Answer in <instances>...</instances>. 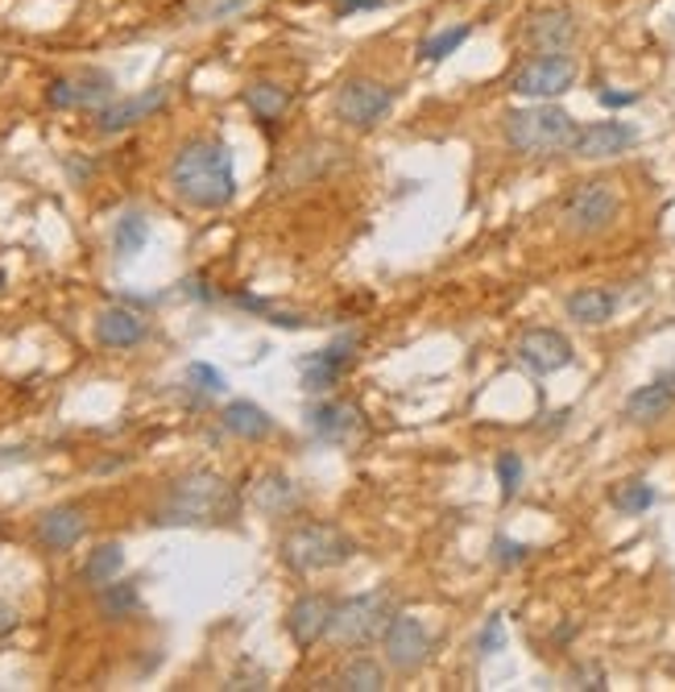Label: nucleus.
Wrapping results in <instances>:
<instances>
[{
	"mask_svg": "<svg viewBox=\"0 0 675 692\" xmlns=\"http://www.w3.org/2000/svg\"><path fill=\"white\" fill-rule=\"evenodd\" d=\"M170 187L174 195L200 211L228 208L237 199V167L232 149L216 137H191L170 158Z\"/></svg>",
	"mask_w": 675,
	"mask_h": 692,
	"instance_id": "f257e3e1",
	"label": "nucleus"
},
{
	"mask_svg": "<svg viewBox=\"0 0 675 692\" xmlns=\"http://www.w3.org/2000/svg\"><path fill=\"white\" fill-rule=\"evenodd\" d=\"M241 510V498L237 489L212 473V469H195L166 489V498L154 510V523L158 526H212V523H228L237 519Z\"/></svg>",
	"mask_w": 675,
	"mask_h": 692,
	"instance_id": "f03ea898",
	"label": "nucleus"
},
{
	"mask_svg": "<svg viewBox=\"0 0 675 692\" xmlns=\"http://www.w3.org/2000/svg\"><path fill=\"white\" fill-rule=\"evenodd\" d=\"M502 133H506V146L514 154L555 158V154H572L580 125L572 121V112H564V108L531 105V108H510L502 117Z\"/></svg>",
	"mask_w": 675,
	"mask_h": 692,
	"instance_id": "7ed1b4c3",
	"label": "nucleus"
},
{
	"mask_svg": "<svg viewBox=\"0 0 675 692\" xmlns=\"http://www.w3.org/2000/svg\"><path fill=\"white\" fill-rule=\"evenodd\" d=\"M282 564L299 576H315V572H328V568H340L357 556V544L352 535H345L340 526L332 523H303L282 535V547H278Z\"/></svg>",
	"mask_w": 675,
	"mask_h": 692,
	"instance_id": "20e7f679",
	"label": "nucleus"
},
{
	"mask_svg": "<svg viewBox=\"0 0 675 692\" xmlns=\"http://www.w3.org/2000/svg\"><path fill=\"white\" fill-rule=\"evenodd\" d=\"M622 216V191L610 179H589L576 183L564 204H559V229L568 236H601L610 232Z\"/></svg>",
	"mask_w": 675,
	"mask_h": 692,
	"instance_id": "39448f33",
	"label": "nucleus"
},
{
	"mask_svg": "<svg viewBox=\"0 0 675 692\" xmlns=\"http://www.w3.org/2000/svg\"><path fill=\"white\" fill-rule=\"evenodd\" d=\"M394 593L389 588H369V593H357L348 602H336L332 609V627L328 639L336 647H369L373 639H382L386 622L394 618Z\"/></svg>",
	"mask_w": 675,
	"mask_h": 692,
	"instance_id": "423d86ee",
	"label": "nucleus"
},
{
	"mask_svg": "<svg viewBox=\"0 0 675 692\" xmlns=\"http://www.w3.org/2000/svg\"><path fill=\"white\" fill-rule=\"evenodd\" d=\"M394 87H386L382 80H348L336 96H332V117L348 129H373L386 121V112L394 108Z\"/></svg>",
	"mask_w": 675,
	"mask_h": 692,
	"instance_id": "0eeeda50",
	"label": "nucleus"
},
{
	"mask_svg": "<svg viewBox=\"0 0 675 692\" xmlns=\"http://www.w3.org/2000/svg\"><path fill=\"white\" fill-rule=\"evenodd\" d=\"M576 75H580V66L568 54H539L514 71L510 92L527 96V100H555L576 84Z\"/></svg>",
	"mask_w": 675,
	"mask_h": 692,
	"instance_id": "6e6552de",
	"label": "nucleus"
},
{
	"mask_svg": "<svg viewBox=\"0 0 675 692\" xmlns=\"http://www.w3.org/2000/svg\"><path fill=\"white\" fill-rule=\"evenodd\" d=\"M576 34H580V25L568 4H539L522 22V46L534 54H568Z\"/></svg>",
	"mask_w": 675,
	"mask_h": 692,
	"instance_id": "1a4fd4ad",
	"label": "nucleus"
},
{
	"mask_svg": "<svg viewBox=\"0 0 675 692\" xmlns=\"http://www.w3.org/2000/svg\"><path fill=\"white\" fill-rule=\"evenodd\" d=\"M117 100V80L100 71V66H87L80 75H59V80H50L46 87V105L50 108H92V112H100L104 105H112Z\"/></svg>",
	"mask_w": 675,
	"mask_h": 692,
	"instance_id": "9d476101",
	"label": "nucleus"
},
{
	"mask_svg": "<svg viewBox=\"0 0 675 692\" xmlns=\"http://www.w3.org/2000/svg\"><path fill=\"white\" fill-rule=\"evenodd\" d=\"M382 651H386L389 668L410 676V671H419L423 664H427L431 634L419 618H410V614H394V618L386 622V630H382Z\"/></svg>",
	"mask_w": 675,
	"mask_h": 692,
	"instance_id": "9b49d317",
	"label": "nucleus"
},
{
	"mask_svg": "<svg viewBox=\"0 0 675 692\" xmlns=\"http://www.w3.org/2000/svg\"><path fill=\"white\" fill-rule=\"evenodd\" d=\"M357 349H361V336L348 332V336H340V340H332L328 349H320V353H311V357L299 361V369H303V390H311V394H328L332 386H340V378H345L352 357H357Z\"/></svg>",
	"mask_w": 675,
	"mask_h": 692,
	"instance_id": "f8f14e48",
	"label": "nucleus"
},
{
	"mask_svg": "<svg viewBox=\"0 0 675 692\" xmlns=\"http://www.w3.org/2000/svg\"><path fill=\"white\" fill-rule=\"evenodd\" d=\"M518 361L539 374V378H547V374H559V369H568L576 361L572 353V340L564 332H555V328H531V332L518 336Z\"/></svg>",
	"mask_w": 675,
	"mask_h": 692,
	"instance_id": "ddd939ff",
	"label": "nucleus"
},
{
	"mask_svg": "<svg viewBox=\"0 0 675 692\" xmlns=\"http://www.w3.org/2000/svg\"><path fill=\"white\" fill-rule=\"evenodd\" d=\"M332 602L328 593H303V597H294V606L287 609V634L294 639V647H315L320 639H328V627H332Z\"/></svg>",
	"mask_w": 675,
	"mask_h": 692,
	"instance_id": "4468645a",
	"label": "nucleus"
},
{
	"mask_svg": "<svg viewBox=\"0 0 675 692\" xmlns=\"http://www.w3.org/2000/svg\"><path fill=\"white\" fill-rule=\"evenodd\" d=\"M638 142V129L626 125V121H596V125H584L576 133L572 154L584 158V162H605V158H617Z\"/></svg>",
	"mask_w": 675,
	"mask_h": 692,
	"instance_id": "2eb2a0df",
	"label": "nucleus"
},
{
	"mask_svg": "<svg viewBox=\"0 0 675 692\" xmlns=\"http://www.w3.org/2000/svg\"><path fill=\"white\" fill-rule=\"evenodd\" d=\"M166 100H170V87H149L142 96H124V100H112L96 112V129L100 133H124V129L142 125L154 112H162Z\"/></svg>",
	"mask_w": 675,
	"mask_h": 692,
	"instance_id": "dca6fc26",
	"label": "nucleus"
},
{
	"mask_svg": "<svg viewBox=\"0 0 675 692\" xmlns=\"http://www.w3.org/2000/svg\"><path fill=\"white\" fill-rule=\"evenodd\" d=\"M87 531V514L80 506H50L38 514V526H34V539H38L46 551H71V547L83 539Z\"/></svg>",
	"mask_w": 675,
	"mask_h": 692,
	"instance_id": "f3484780",
	"label": "nucleus"
},
{
	"mask_svg": "<svg viewBox=\"0 0 675 692\" xmlns=\"http://www.w3.org/2000/svg\"><path fill=\"white\" fill-rule=\"evenodd\" d=\"M672 406H675V381L672 374H663V378H655L651 386H638L622 411H626V420L638 423V427H655V423H663L672 415Z\"/></svg>",
	"mask_w": 675,
	"mask_h": 692,
	"instance_id": "a211bd4d",
	"label": "nucleus"
},
{
	"mask_svg": "<svg viewBox=\"0 0 675 692\" xmlns=\"http://www.w3.org/2000/svg\"><path fill=\"white\" fill-rule=\"evenodd\" d=\"M357 423H361V411H357L352 402L324 399V402H311L308 406V432L315 440L340 444L357 432Z\"/></svg>",
	"mask_w": 675,
	"mask_h": 692,
	"instance_id": "6ab92c4d",
	"label": "nucleus"
},
{
	"mask_svg": "<svg viewBox=\"0 0 675 692\" xmlns=\"http://www.w3.org/2000/svg\"><path fill=\"white\" fill-rule=\"evenodd\" d=\"M145 319L129 307H104L96 315V344L100 349H137L145 340Z\"/></svg>",
	"mask_w": 675,
	"mask_h": 692,
	"instance_id": "aec40b11",
	"label": "nucleus"
},
{
	"mask_svg": "<svg viewBox=\"0 0 675 692\" xmlns=\"http://www.w3.org/2000/svg\"><path fill=\"white\" fill-rule=\"evenodd\" d=\"M564 312L568 319L576 324H584V328H601V324H610L617 312V294L610 287H580L564 299Z\"/></svg>",
	"mask_w": 675,
	"mask_h": 692,
	"instance_id": "412c9836",
	"label": "nucleus"
},
{
	"mask_svg": "<svg viewBox=\"0 0 675 692\" xmlns=\"http://www.w3.org/2000/svg\"><path fill=\"white\" fill-rule=\"evenodd\" d=\"M220 427H225L228 436H237V440H266L274 436V420H269V411H262L257 402L249 399H232L220 411Z\"/></svg>",
	"mask_w": 675,
	"mask_h": 692,
	"instance_id": "4be33fe9",
	"label": "nucleus"
},
{
	"mask_svg": "<svg viewBox=\"0 0 675 692\" xmlns=\"http://www.w3.org/2000/svg\"><path fill=\"white\" fill-rule=\"evenodd\" d=\"M253 506H257L266 519H282V514L303 506V494H299V485L290 482V477H282V473H266L262 482L253 485Z\"/></svg>",
	"mask_w": 675,
	"mask_h": 692,
	"instance_id": "5701e85b",
	"label": "nucleus"
},
{
	"mask_svg": "<svg viewBox=\"0 0 675 692\" xmlns=\"http://www.w3.org/2000/svg\"><path fill=\"white\" fill-rule=\"evenodd\" d=\"M320 689H336V692H382L386 689V668L377 659H348L332 671Z\"/></svg>",
	"mask_w": 675,
	"mask_h": 692,
	"instance_id": "b1692460",
	"label": "nucleus"
},
{
	"mask_svg": "<svg viewBox=\"0 0 675 692\" xmlns=\"http://www.w3.org/2000/svg\"><path fill=\"white\" fill-rule=\"evenodd\" d=\"M245 108L262 125H278L290 108V87L278 80H253L245 84Z\"/></svg>",
	"mask_w": 675,
	"mask_h": 692,
	"instance_id": "393cba45",
	"label": "nucleus"
},
{
	"mask_svg": "<svg viewBox=\"0 0 675 692\" xmlns=\"http://www.w3.org/2000/svg\"><path fill=\"white\" fill-rule=\"evenodd\" d=\"M96 609H100V618L108 622H124V618H133V614H142V593L133 581H108V585L96 588Z\"/></svg>",
	"mask_w": 675,
	"mask_h": 692,
	"instance_id": "a878e982",
	"label": "nucleus"
},
{
	"mask_svg": "<svg viewBox=\"0 0 675 692\" xmlns=\"http://www.w3.org/2000/svg\"><path fill=\"white\" fill-rule=\"evenodd\" d=\"M253 4H257V0H186L183 17L191 25H220L249 13Z\"/></svg>",
	"mask_w": 675,
	"mask_h": 692,
	"instance_id": "bb28decb",
	"label": "nucleus"
},
{
	"mask_svg": "<svg viewBox=\"0 0 675 692\" xmlns=\"http://www.w3.org/2000/svg\"><path fill=\"white\" fill-rule=\"evenodd\" d=\"M124 568V547L121 544H100L96 551H87V564H83V585L100 588L108 581H117Z\"/></svg>",
	"mask_w": 675,
	"mask_h": 692,
	"instance_id": "cd10ccee",
	"label": "nucleus"
},
{
	"mask_svg": "<svg viewBox=\"0 0 675 692\" xmlns=\"http://www.w3.org/2000/svg\"><path fill=\"white\" fill-rule=\"evenodd\" d=\"M145 241H149V220L142 211H124L117 220V229H112V250L121 257H133V253L145 250Z\"/></svg>",
	"mask_w": 675,
	"mask_h": 692,
	"instance_id": "c85d7f7f",
	"label": "nucleus"
},
{
	"mask_svg": "<svg viewBox=\"0 0 675 692\" xmlns=\"http://www.w3.org/2000/svg\"><path fill=\"white\" fill-rule=\"evenodd\" d=\"M469 34H472L469 25H456V29H439L435 38H423V43H419V59H423V63H444L448 54H456L460 46L469 43Z\"/></svg>",
	"mask_w": 675,
	"mask_h": 692,
	"instance_id": "c756f323",
	"label": "nucleus"
},
{
	"mask_svg": "<svg viewBox=\"0 0 675 692\" xmlns=\"http://www.w3.org/2000/svg\"><path fill=\"white\" fill-rule=\"evenodd\" d=\"M610 502H614V510H622V514H642V510L655 506V489L647 482H622V485H614Z\"/></svg>",
	"mask_w": 675,
	"mask_h": 692,
	"instance_id": "7c9ffc66",
	"label": "nucleus"
},
{
	"mask_svg": "<svg viewBox=\"0 0 675 692\" xmlns=\"http://www.w3.org/2000/svg\"><path fill=\"white\" fill-rule=\"evenodd\" d=\"M493 469H497V485H502V502H514V494L522 489V457L518 452H497V461H493Z\"/></svg>",
	"mask_w": 675,
	"mask_h": 692,
	"instance_id": "2f4dec72",
	"label": "nucleus"
},
{
	"mask_svg": "<svg viewBox=\"0 0 675 692\" xmlns=\"http://www.w3.org/2000/svg\"><path fill=\"white\" fill-rule=\"evenodd\" d=\"M186 386L212 399V394H225L228 381H225V374H220V369H212L207 361H191V365H186Z\"/></svg>",
	"mask_w": 675,
	"mask_h": 692,
	"instance_id": "473e14b6",
	"label": "nucleus"
},
{
	"mask_svg": "<svg viewBox=\"0 0 675 692\" xmlns=\"http://www.w3.org/2000/svg\"><path fill=\"white\" fill-rule=\"evenodd\" d=\"M506 647V627H502V614H490L485 627H481V639H477V651L481 655H497Z\"/></svg>",
	"mask_w": 675,
	"mask_h": 692,
	"instance_id": "72a5a7b5",
	"label": "nucleus"
},
{
	"mask_svg": "<svg viewBox=\"0 0 675 692\" xmlns=\"http://www.w3.org/2000/svg\"><path fill=\"white\" fill-rule=\"evenodd\" d=\"M527 556H531V547L527 544H514V539H506V535H497V539H493V560H497L502 568L522 564Z\"/></svg>",
	"mask_w": 675,
	"mask_h": 692,
	"instance_id": "f704fd0d",
	"label": "nucleus"
},
{
	"mask_svg": "<svg viewBox=\"0 0 675 692\" xmlns=\"http://www.w3.org/2000/svg\"><path fill=\"white\" fill-rule=\"evenodd\" d=\"M382 4H386V0H336V4H332V13L345 22L348 13H365V9H382Z\"/></svg>",
	"mask_w": 675,
	"mask_h": 692,
	"instance_id": "c9c22d12",
	"label": "nucleus"
},
{
	"mask_svg": "<svg viewBox=\"0 0 675 692\" xmlns=\"http://www.w3.org/2000/svg\"><path fill=\"white\" fill-rule=\"evenodd\" d=\"M596 100L605 108H630V105H638V92H610V87H601Z\"/></svg>",
	"mask_w": 675,
	"mask_h": 692,
	"instance_id": "e433bc0d",
	"label": "nucleus"
},
{
	"mask_svg": "<svg viewBox=\"0 0 675 692\" xmlns=\"http://www.w3.org/2000/svg\"><path fill=\"white\" fill-rule=\"evenodd\" d=\"M228 692H237V689H269L266 684V676H262V671H253V676H228V684H225Z\"/></svg>",
	"mask_w": 675,
	"mask_h": 692,
	"instance_id": "4c0bfd02",
	"label": "nucleus"
},
{
	"mask_svg": "<svg viewBox=\"0 0 675 692\" xmlns=\"http://www.w3.org/2000/svg\"><path fill=\"white\" fill-rule=\"evenodd\" d=\"M183 294H191V299H200V303H212V299H216V291L207 287L204 278H186V282H183Z\"/></svg>",
	"mask_w": 675,
	"mask_h": 692,
	"instance_id": "58836bf2",
	"label": "nucleus"
},
{
	"mask_svg": "<svg viewBox=\"0 0 675 692\" xmlns=\"http://www.w3.org/2000/svg\"><path fill=\"white\" fill-rule=\"evenodd\" d=\"M572 689H605V671L589 668V671H576V684Z\"/></svg>",
	"mask_w": 675,
	"mask_h": 692,
	"instance_id": "ea45409f",
	"label": "nucleus"
},
{
	"mask_svg": "<svg viewBox=\"0 0 675 692\" xmlns=\"http://www.w3.org/2000/svg\"><path fill=\"white\" fill-rule=\"evenodd\" d=\"M17 622H21L17 609L9 606V602H0V639H4V634H13V630H17Z\"/></svg>",
	"mask_w": 675,
	"mask_h": 692,
	"instance_id": "a19ab883",
	"label": "nucleus"
},
{
	"mask_svg": "<svg viewBox=\"0 0 675 692\" xmlns=\"http://www.w3.org/2000/svg\"><path fill=\"white\" fill-rule=\"evenodd\" d=\"M0 291H4V270H0Z\"/></svg>",
	"mask_w": 675,
	"mask_h": 692,
	"instance_id": "79ce46f5",
	"label": "nucleus"
},
{
	"mask_svg": "<svg viewBox=\"0 0 675 692\" xmlns=\"http://www.w3.org/2000/svg\"><path fill=\"white\" fill-rule=\"evenodd\" d=\"M0 461H4V457H0Z\"/></svg>",
	"mask_w": 675,
	"mask_h": 692,
	"instance_id": "37998d69",
	"label": "nucleus"
}]
</instances>
